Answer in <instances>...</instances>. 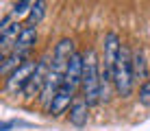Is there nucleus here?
Instances as JSON below:
<instances>
[{
  "label": "nucleus",
  "mask_w": 150,
  "mask_h": 131,
  "mask_svg": "<svg viewBox=\"0 0 150 131\" xmlns=\"http://www.w3.org/2000/svg\"><path fill=\"white\" fill-rule=\"evenodd\" d=\"M74 52H76L74 39H70V37L61 39L59 44L54 46V52H52V61H50V66H52L54 70L65 72V68H68V64H70V59H72V55H74Z\"/></svg>",
  "instance_id": "nucleus-6"
},
{
  "label": "nucleus",
  "mask_w": 150,
  "mask_h": 131,
  "mask_svg": "<svg viewBox=\"0 0 150 131\" xmlns=\"http://www.w3.org/2000/svg\"><path fill=\"white\" fill-rule=\"evenodd\" d=\"M30 7H33V0H15L13 9H11V15H13V18H20V15L28 13Z\"/></svg>",
  "instance_id": "nucleus-14"
},
{
  "label": "nucleus",
  "mask_w": 150,
  "mask_h": 131,
  "mask_svg": "<svg viewBox=\"0 0 150 131\" xmlns=\"http://www.w3.org/2000/svg\"><path fill=\"white\" fill-rule=\"evenodd\" d=\"M37 44V29H33V26H24L22 33H20L18 42H15V52H24V55H28L30 50H33V46Z\"/></svg>",
  "instance_id": "nucleus-10"
},
{
  "label": "nucleus",
  "mask_w": 150,
  "mask_h": 131,
  "mask_svg": "<svg viewBox=\"0 0 150 131\" xmlns=\"http://www.w3.org/2000/svg\"><path fill=\"white\" fill-rule=\"evenodd\" d=\"M133 85H135V74H133V52L128 46L122 44L120 48V57L115 61V68H113V87L120 94L122 98H128L133 92Z\"/></svg>",
  "instance_id": "nucleus-2"
},
{
  "label": "nucleus",
  "mask_w": 150,
  "mask_h": 131,
  "mask_svg": "<svg viewBox=\"0 0 150 131\" xmlns=\"http://www.w3.org/2000/svg\"><path fill=\"white\" fill-rule=\"evenodd\" d=\"M81 79H83V55L81 52H74L70 59L68 68H65V77H63V83L70 87H81Z\"/></svg>",
  "instance_id": "nucleus-7"
},
{
  "label": "nucleus",
  "mask_w": 150,
  "mask_h": 131,
  "mask_svg": "<svg viewBox=\"0 0 150 131\" xmlns=\"http://www.w3.org/2000/svg\"><path fill=\"white\" fill-rule=\"evenodd\" d=\"M24 61H28V55H24V52H9L7 57H2V66H0V74L7 79L11 74L13 70H18L20 66L24 64Z\"/></svg>",
  "instance_id": "nucleus-11"
},
{
  "label": "nucleus",
  "mask_w": 150,
  "mask_h": 131,
  "mask_svg": "<svg viewBox=\"0 0 150 131\" xmlns=\"http://www.w3.org/2000/svg\"><path fill=\"white\" fill-rule=\"evenodd\" d=\"M137 98H139V103H142L144 107H150V81L139 85V96Z\"/></svg>",
  "instance_id": "nucleus-15"
},
{
  "label": "nucleus",
  "mask_w": 150,
  "mask_h": 131,
  "mask_svg": "<svg viewBox=\"0 0 150 131\" xmlns=\"http://www.w3.org/2000/svg\"><path fill=\"white\" fill-rule=\"evenodd\" d=\"M133 74H135V81H142V83L148 81V64L142 48L133 50Z\"/></svg>",
  "instance_id": "nucleus-12"
},
{
  "label": "nucleus",
  "mask_w": 150,
  "mask_h": 131,
  "mask_svg": "<svg viewBox=\"0 0 150 131\" xmlns=\"http://www.w3.org/2000/svg\"><path fill=\"white\" fill-rule=\"evenodd\" d=\"M44 18H46V0H35L28 15H26V26H33L35 29L37 24H41Z\"/></svg>",
  "instance_id": "nucleus-13"
},
{
  "label": "nucleus",
  "mask_w": 150,
  "mask_h": 131,
  "mask_svg": "<svg viewBox=\"0 0 150 131\" xmlns=\"http://www.w3.org/2000/svg\"><path fill=\"white\" fill-rule=\"evenodd\" d=\"M89 107L91 105L87 103L85 98H74V103H72V107H70V114H68L70 122L74 125V127H85L87 120H89Z\"/></svg>",
  "instance_id": "nucleus-9"
},
{
  "label": "nucleus",
  "mask_w": 150,
  "mask_h": 131,
  "mask_svg": "<svg viewBox=\"0 0 150 131\" xmlns=\"http://www.w3.org/2000/svg\"><path fill=\"white\" fill-rule=\"evenodd\" d=\"M35 68H37V61H24L22 66L18 68V70H13L11 74H9L7 79H4V90H7L9 94H15V92H22L24 85L28 83L30 74L35 72Z\"/></svg>",
  "instance_id": "nucleus-3"
},
{
  "label": "nucleus",
  "mask_w": 150,
  "mask_h": 131,
  "mask_svg": "<svg viewBox=\"0 0 150 131\" xmlns=\"http://www.w3.org/2000/svg\"><path fill=\"white\" fill-rule=\"evenodd\" d=\"M48 70H50V64H48V57H41L37 61V68L35 72L30 74L28 83L24 85V98H33V96H39L41 90H44V83H46V77H48Z\"/></svg>",
  "instance_id": "nucleus-4"
},
{
  "label": "nucleus",
  "mask_w": 150,
  "mask_h": 131,
  "mask_svg": "<svg viewBox=\"0 0 150 131\" xmlns=\"http://www.w3.org/2000/svg\"><path fill=\"white\" fill-rule=\"evenodd\" d=\"M102 77H100V59H98L96 50L89 48L87 52H83V79H81V92L83 98L94 107L102 101Z\"/></svg>",
  "instance_id": "nucleus-1"
},
{
  "label": "nucleus",
  "mask_w": 150,
  "mask_h": 131,
  "mask_svg": "<svg viewBox=\"0 0 150 131\" xmlns=\"http://www.w3.org/2000/svg\"><path fill=\"white\" fill-rule=\"evenodd\" d=\"M22 29H24V26L20 24V22H11L7 29L0 31V48H2V57H7L9 52H13L15 42H18L20 33H22Z\"/></svg>",
  "instance_id": "nucleus-8"
},
{
  "label": "nucleus",
  "mask_w": 150,
  "mask_h": 131,
  "mask_svg": "<svg viewBox=\"0 0 150 131\" xmlns=\"http://www.w3.org/2000/svg\"><path fill=\"white\" fill-rule=\"evenodd\" d=\"M74 87H70V85H61L59 87V92L54 94V98H52V103L48 105V114L50 116H61V114H65V112H70V107H72V103H74Z\"/></svg>",
  "instance_id": "nucleus-5"
}]
</instances>
